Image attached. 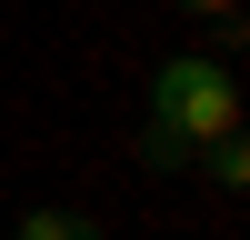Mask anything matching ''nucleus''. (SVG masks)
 <instances>
[{"label": "nucleus", "instance_id": "f257e3e1", "mask_svg": "<svg viewBox=\"0 0 250 240\" xmlns=\"http://www.w3.org/2000/svg\"><path fill=\"white\" fill-rule=\"evenodd\" d=\"M220 130H240V80H230V60H210V50H190V60H170V70L150 80V160H190L200 140H220Z\"/></svg>", "mask_w": 250, "mask_h": 240}, {"label": "nucleus", "instance_id": "f03ea898", "mask_svg": "<svg viewBox=\"0 0 250 240\" xmlns=\"http://www.w3.org/2000/svg\"><path fill=\"white\" fill-rule=\"evenodd\" d=\"M190 160H200V170L220 180V190H240V180H250V140H240V130H220V140H200Z\"/></svg>", "mask_w": 250, "mask_h": 240}, {"label": "nucleus", "instance_id": "7ed1b4c3", "mask_svg": "<svg viewBox=\"0 0 250 240\" xmlns=\"http://www.w3.org/2000/svg\"><path fill=\"white\" fill-rule=\"evenodd\" d=\"M10 240H110V230H100V220H80V210H30Z\"/></svg>", "mask_w": 250, "mask_h": 240}, {"label": "nucleus", "instance_id": "20e7f679", "mask_svg": "<svg viewBox=\"0 0 250 240\" xmlns=\"http://www.w3.org/2000/svg\"><path fill=\"white\" fill-rule=\"evenodd\" d=\"M180 10H200V20H240V0H180Z\"/></svg>", "mask_w": 250, "mask_h": 240}]
</instances>
